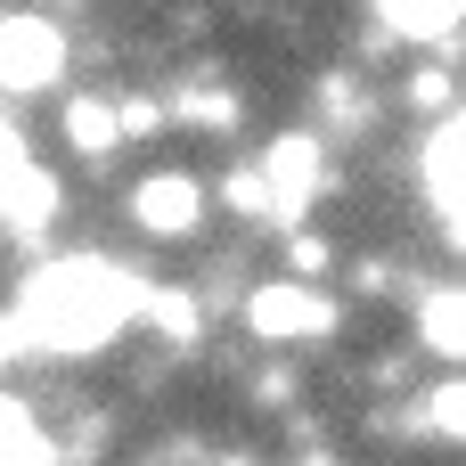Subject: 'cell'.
I'll list each match as a JSON object with an SVG mask.
<instances>
[{
  "label": "cell",
  "instance_id": "obj_6",
  "mask_svg": "<svg viewBox=\"0 0 466 466\" xmlns=\"http://www.w3.org/2000/svg\"><path fill=\"white\" fill-rule=\"evenodd\" d=\"M66 139H74V147L98 164V156H115L123 123H115V106H106V98H74V106H66Z\"/></svg>",
  "mask_w": 466,
  "mask_h": 466
},
{
  "label": "cell",
  "instance_id": "obj_1",
  "mask_svg": "<svg viewBox=\"0 0 466 466\" xmlns=\"http://www.w3.org/2000/svg\"><path fill=\"white\" fill-rule=\"evenodd\" d=\"M131 303H139V287H131L115 262H57V270H41V279L25 287V303H16L8 319L25 328V344L41 336V344H57V352H90V344H106V336L123 328Z\"/></svg>",
  "mask_w": 466,
  "mask_h": 466
},
{
  "label": "cell",
  "instance_id": "obj_2",
  "mask_svg": "<svg viewBox=\"0 0 466 466\" xmlns=\"http://www.w3.org/2000/svg\"><path fill=\"white\" fill-rule=\"evenodd\" d=\"M66 33L49 16H0V90H57Z\"/></svg>",
  "mask_w": 466,
  "mask_h": 466
},
{
  "label": "cell",
  "instance_id": "obj_8",
  "mask_svg": "<svg viewBox=\"0 0 466 466\" xmlns=\"http://www.w3.org/2000/svg\"><path fill=\"white\" fill-rule=\"evenodd\" d=\"M418 328L434 336V352H442V360H459V287H434V303L418 311Z\"/></svg>",
  "mask_w": 466,
  "mask_h": 466
},
{
  "label": "cell",
  "instance_id": "obj_5",
  "mask_svg": "<svg viewBox=\"0 0 466 466\" xmlns=\"http://www.w3.org/2000/svg\"><path fill=\"white\" fill-rule=\"evenodd\" d=\"M459 8L466 0H377V16L393 33H410V41H451L459 33Z\"/></svg>",
  "mask_w": 466,
  "mask_h": 466
},
{
  "label": "cell",
  "instance_id": "obj_3",
  "mask_svg": "<svg viewBox=\"0 0 466 466\" xmlns=\"http://www.w3.org/2000/svg\"><path fill=\"white\" fill-rule=\"evenodd\" d=\"M131 213H139V229H156V238H188L197 213H205V188H197L188 172H156V180H139Z\"/></svg>",
  "mask_w": 466,
  "mask_h": 466
},
{
  "label": "cell",
  "instance_id": "obj_10",
  "mask_svg": "<svg viewBox=\"0 0 466 466\" xmlns=\"http://www.w3.org/2000/svg\"><path fill=\"white\" fill-rule=\"evenodd\" d=\"M16 352H33V344H25V328H16V319H0V360H16Z\"/></svg>",
  "mask_w": 466,
  "mask_h": 466
},
{
  "label": "cell",
  "instance_id": "obj_7",
  "mask_svg": "<svg viewBox=\"0 0 466 466\" xmlns=\"http://www.w3.org/2000/svg\"><path fill=\"white\" fill-rule=\"evenodd\" d=\"M426 172H434V205H442V221H459V123H442V131H434Z\"/></svg>",
  "mask_w": 466,
  "mask_h": 466
},
{
  "label": "cell",
  "instance_id": "obj_4",
  "mask_svg": "<svg viewBox=\"0 0 466 466\" xmlns=\"http://www.w3.org/2000/svg\"><path fill=\"white\" fill-rule=\"evenodd\" d=\"M254 328L262 336H328L336 328V303L319 287H262L254 295Z\"/></svg>",
  "mask_w": 466,
  "mask_h": 466
},
{
  "label": "cell",
  "instance_id": "obj_9",
  "mask_svg": "<svg viewBox=\"0 0 466 466\" xmlns=\"http://www.w3.org/2000/svg\"><path fill=\"white\" fill-rule=\"evenodd\" d=\"M434 426H442V434H459V385H451V393H434Z\"/></svg>",
  "mask_w": 466,
  "mask_h": 466
}]
</instances>
